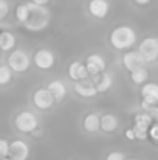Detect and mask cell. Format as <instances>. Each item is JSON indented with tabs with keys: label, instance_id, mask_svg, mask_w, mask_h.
<instances>
[{
	"label": "cell",
	"instance_id": "1",
	"mask_svg": "<svg viewBox=\"0 0 158 160\" xmlns=\"http://www.w3.org/2000/svg\"><path fill=\"white\" fill-rule=\"evenodd\" d=\"M28 9H30V16L28 20L23 23L26 30L30 31H42L50 25V11L45 6H39L34 5L31 2H26Z\"/></svg>",
	"mask_w": 158,
	"mask_h": 160
},
{
	"label": "cell",
	"instance_id": "2",
	"mask_svg": "<svg viewBox=\"0 0 158 160\" xmlns=\"http://www.w3.org/2000/svg\"><path fill=\"white\" fill-rule=\"evenodd\" d=\"M136 42V33L129 25H119L110 33V44L116 50H129Z\"/></svg>",
	"mask_w": 158,
	"mask_h": 160
},
{
	"label": "cell",
	"instance_id": "3",
	"mask_svg": "<svg viewBox=\"0 0 158 160\" xmlns=\"http://www.w3.org/2000/svg\"><path fill=\"white\" fill-rule=\"evenodd\" d=\"M14 124H16L17 131H20L23 134H33L39 128V120L33 112L22 110V112L17 113V117L14 120Z\"/></svg>",
	"mask_w": 158,
	"mask_h": 160
},
{
	"label": "cell",
	"instance_id": "4",
	"mask_svg": "<svg viewBox=\"0 0 158 160\" xmlns=\"http://www.w3.org/2000/svg\"><path fill=\"white\" fill-rule=\"evenodd\" d=\"M8 67L11 72L23 73L30 68V56L23 50H14L8 58Z\"/></svg>",
	"mask_w": 158,
	"mask_h": 160
},
{
	"label": "cell",
	"instance_id": "5",
	"mask_svg": "<svg viewBox=\"0 0 158 160\" xmlns=\"http://www.w3.org/2000/svg\"><path fill=\"white\" fill-rule=\"evenodd\" d=\"M138 53L141 54L144 62H154L158 59V38H146L141 41L138 47Z\"/></svg>",
	"mask_w": 158,
	"mask_h": 160
},
{
	"label": "cell",
	"instance_id": "6",
	"mask_svg": "<svg viewBox=\"0 0 158 160\" xmlns=\"http://www.w3.org/2000/svg\"><path fill=\"white\" fill-rule=\"evenodd\" d=\"M141 107L147 112L151 107L157 106L158 103V84L157 82H146L141 87Z\"/></svg>",
	"mask_w": 158,
	"mask_h": 160
},
{
	"label": "cell",
	"instance_id": "7",
	"mask_svg": "<svg viewBox=\"0 0 158 160\" xmlns=\"http://www.w3.org/2000/svg\"><path fill=\"white\" fill-rule=\"evenodd\" d=\"M30 156V146L23 140H14L9 143L8 159L9 160H26Z\"/></svg>",
	"mask_w": 158,
	"mask_h": 160
},
{
	"label": "cell",
	"instance_id": "8",
	"mask_svg": "<svg viewBox=\"0 0 158 160\" xmlns=\"http://www.w3.org/2000/svg\"><path fill=\"white\" fill-rule=\"evenodd\" d=\"M84 65H85L87 73L92 75V76H96V75L105 72V59L98 53L90 54V56L87 58V61H85Z\"/></svg>",
	"mask_w": 158,
	"mask_h": 160
},
{
	"label": "cell",
	"instance_id": "9",
	"mask_svg": "<svg viewBox=\"0 0 158 160\" xmlns=\"http://www.w3.org/2000/svg\"><path fill=\"white\" fill-rule=\"evenodd\" d=\"M54 61H56V58L51 50H48V48H41L34 54V64L41 70H50L54 65Z\"/></svg>",
	"mask_w": 158,
	"mask_h": 160
},
{
	"label": "cell",
	"instance_id": "10",
	"mask_svg": "<svg viewBox=\"0 0 158 160\" xmlns=\"http://www.w3.org/2000/svg\"><path fill=\"white\" fill-rule=\"evenodd\" d=\"M33 103H34V106L37 107V109H41V110H48V109H51L53 104H54V100H53L51 93L47 90V89H37L36 92H34V95H33Z\"/></svg>",
	"mask_w": 158,
	"mask_h": 160
},
{
	"label": "cell",
	"instance_id": "11",
	"mask_svg": "<svg viewBox=\"0 0 158 160\" xmlns=\"http://www.w3.org/2000/svg\"><path fill=\"white\" fill-rule=\"evenodd\" d=\"M122 64L124 67L132 73L133 70H138L141 67H144V61L141 58V54L138 52H129V53H124L122 56Z\"/></svg>",
	"mask_w": 158,
	"mask_h": 160
},
{
	"label": "cell",
	"instance_id": "12",
	"mask_svg": "<svg viewBox=\"0 0 158 160\" xmlns=\"http://www.w3.org/2000/svg\"><path fill=\"white\" fill-rule=\"evenodd\" d=\"M74 92L79 95V97H82V98H92V97H95L98 92H96V89H95V84L92 82V79H82V81H78V82H74Z\"/></svg>",
	"mask_w": 158,
	"mask_h": 160
},
{
	"label": "cell",
	"instance_id": "13",
	"mask_svg": "<svg viewBox=\"0 0 158 160\" xmlns=\"http://www.w3.org/2000/svg\"><path fill=\"white\" fill-rule=\"evenodd\" d=\"M92 82L95 84L96 92H98V93H103V92H107V90L112 87V84H113V78H112L110 73L103 72V73L93 76V78H92Z\"/></svg>",
	"mask_w": 158,
	"mask_h": 160
},
{
	"label": "cell",
	"instance_id": "14",
	"mask_svg": "<svg viewBox=\"0 0 158 160\" xmlns=\"http://www.w3.org/2000/svg\"><path fill=\"white\" fill-rule=\"evenodd\" d=\"M47 90L51 93L54 103H56V101H62V100L67 97V86H65V82L60 81V79H54V81H51V82L48 84Z\"/></svg>",
	"mask_w": 158,
	"mask_h": 160
},
{
	"label": "cell",
	"instance_id": "15",
	"mask_svg": "<svg viewBox=\"0 0 158 160\" xmlns=\"http://www.w3.org/2000/svg\"><path fill=\"white\" fill-rule=\"evenodd\" d=\"M108 2L107 0H90L89 3V11L93 17L96 19H104L108 12Z\"/></svg>",
	"mask_w": 158,
	"mask_h": 160
},
{
	"label": "cell",
	"instance_id": "16",
	"mask_svg": "<svg viewBox=\"0 0 158 160\" xmlns=\"http://www.w3.org/2000/svg\"><path fill=\"white\" fill-rule=\"evenodd\" d=\"M68 76H70L74 82H78V81L87 79V78H89V73H87L85 65H84L82 62L74 61V62H71V64L68 65Z\"/></svg>",
	"mask_w": 158,
	"mask_h": 160
},
{
	"label": "cell",
	"instance_id": "17",
	"mask_svg": "<svg viewBox=\"0 0 158 160\" xmlns=\"http://www.w3.org/2000/svg\"><path fill=\"white\" fill-rule=\"evenodd\" d=\"M99 128L104 132H113L118 128V118L112 113H105L103 117H99Z\"/></svg>",
	"mask_w": 158,
	"mask_h": 160
},
{
	"label": "cell",
	"instance_id": "18",
	"mask_svg": "<svg viewBox=\"0 0 158 160\" xmlns=\"http://www.w3.org/2000/svg\"><path fill=\"white\" fill-rule=\"evenodd\" d=\"M151 126H152V118H151V115L147 112H141V113H138L135 117V126H133L135 129L147 132Z\"/></svg>",
	"mask_w": 158,
	"mask_h": 160
},
{
	"label": "cell",
	"instance_id": "19",
	"mask_svg": "<svg viewBox=\"0 0 158 160\" xmlns=\"http://www.w3.org/2000/svg\"><path fill=\"white\" fill-rule=\"evenodd\" d=\"M16 45V38L9 31H2L0 33V50L2 52H11Z\"/></svg>",
	"mask_w": 158,
	"mask_h": 160
},
{
	"label": "cell",
	"instance_id": "20",
	"mask_svg": "<svg viewBox=\"0 0 158 160\" xmlns=\"http://www.w3.org/2000/svg\"><path fill=\"white\" fill-rule=\"evenodd\" d=\"M84 129L87 132H98L99 128V115L98 113H89L84 120Z\"/></svg>",
	"mask_w": 158,
	"mask_h": 160
},
{
	"label": "cell",
	"instance_id": "21",
	"mask_svg": "<svg viewBox=\"0 0 158 160\" xmlns=\"http://www.w3.org/2000/svg\"><path fill=\"white\" fill-rule=\"evenodd\" d=\"M130 78H132V81H133L135 84H146V81H147V78H149V72H147L144 67H141V68H138V70H133V72L130 73Z\"/></svg>",
	"mask_w": 158,
	"mask_h": 160
},
{
	"label": "cell",
	"instance_id": "22",
	"mask_svg": "<svg viewBox=\"0 0 158 160\" xmlns=\"http://www.w3.org/2000/svg\"><path fill=\"white\" fill-rule=\"evenodd\" d=\"M28 16H30L28 5H26V3L17 5V8H16V19H17L20 23H25V22L28 20Z\"/></svg>",
	"mask_w": 158,
	"mask_h": 160
},
{
	"label": "cell",
	"instance_id": "23",
	"mask_svg": "<svg viewBox=\"0 0 158 160\" xmlns=\"http://www.w3.org/2000/svg\"><path fill=\"white\" fill-rule=\"evenodd\" d=\"M12 78V73L8 65H0V86H6Z\"/></svg>",
	"mask_w": 158,
	"mask_h": 160
},
{
	"label": "cell",
	"instance_id": "24",
	"mask_svg": "<svg viewBox=\"0 0 158 160\" xmlns=\"http://www.w3.org/2000/svg\"><path fill=\"white\" fill-rule=\"evenodd\" d=\"M8 149H9V143L5 138H0V160L8 157Z\"/></svg>",
	"mask_w": 158,
	"mask_h": 160
},
{
	"label": "cell",
	"instance_id": "25",
	"mask_svg": "<svg viewBox=\"0 0 158 160\" xmlns=\"http://www.w3.org/2000/svg\"><path fill=\"white\" fill-rule=\"evenodd\" d=\"M9 12V3L6 0H0V20H3Z\"/></svg>",
	"mask_w": 158,
	"mask_h": 160
},
{
	"label": "cell",
	"instance_id": "26",
	"mask_svg": "<svg viewBox=\"0 0 158 160\" xmlns=\"http://www.w3.org/2000/svg\"><path fill=\"white\" fill-rule=\"evenodd\" d=\"M147 135L154 140V142H158V124L157 123H154L151 128H149V131H147Z\"/></svg>",
	"mask_w": 158,
	"mask_h": 160
},
{
	"label": "cell",
	"instance_id": "27",
	"mask_svg": "<svg viewBox=\"0 0 158 160\" xmlns=\"http://www.w3.org/2000/svg\"><path fill=\"white\" fill-rule=\"evenodd\" d=\"M105 160H126V156H124L122 152L115 151V152H110V154L107 156V159Z\"/></svg>",
	"mask_w": 158,
	"mask_h": 160
},
{
	"label": "cell",
	"instance_id": "28",
	"mask_svg": "<svg viewBox=\"0 0 158 160\" xmlns=\"http://www.w3.org/2000/svg\"><path fill=\"white\" fill-rule=\"evenodd\" d=\"M147 113L151 115V118H152V121H155L158 124V106H154L151 107L149 110H147Z\"/></svg>",
	"mask_w": 158,
	"mask_h": 160
},
{
	"label": "cell",
	"instance_id": "29",
	"mask_svg": "<svg viewBox=\"0 0 158 160\" xmlns=\"http://www.w3.org/2000/svg\"><path fill=\"white\" fill-rule=\"evenodd\" d=\"M132 129H133V132H135V140H146V138H147V132L140 131V129H135V128H132Z\"/></svg>",
	"mask_w": 158,
	"mask_h": 160
},
{
	"label": "cell",
	"instance_id": "30",
	"mask_svg": "<svg viewBox=\"0 0 158 160\" xmlns=\"http://www.w3.org/2000/svg\"><path fill=\"white\" fill-rule=\"evenodd\" d=\"M126 137H127L129 140H135V132H133V129H127V131H126Z\"/></svg>",
	"mask_w": 158,
	"mask_h": 160
},
{
	"label": "cell",
	"instance_id": "31",
	"mask_svg": "<svg viewBox=\"0 0 158 160\" xmlns=\"http://www.w3.org/2000/svg\"><path fill=\"white\" fill-rule=\"evenodd\" d=\"M48 2H50V0H31V3H34V5H39V6H45Z\"/></svg>",
	"mask_w": 158,
	"mask_h": 160
},
{
	"label": "cell",
	"instance_id": "32",
	"mask_svg": "<svg viewBox=\"0 0 158 160\" xmlns=\"http://www.w3.org/2000/svg\"><path fill=\"white\" fill-rule=\"evenodd\" d=\"M151 0H135V3H138V5H147Z\"/></svg>",
	"mask_w": 158,
	"mask_h": 160
},
{
	"label": "cell",
	"instance_id": "33",
	"mask_svg": "<svg viewBox=\"0 0 158 160\" xmlns=\"http://www.w3.org/2000/svg\"><path fill=\"white\" fill-rule=\"evenodd\" d=\"M2 160H9V159H8V157H6V159H2Z\"/></svg>",
	"mask_w": 158,
	"mask_h": 160
},
{
	"label": "cell",
	"instance_id": "34",
	"mask_svg": "<svg viewBox=\"0 0 158 160\" xmlns=\"http://www.w3.org/2000/svg\"><path fill=\"white\" fill-rule=\"evenodd\" d=\"M126 160H135V159H126Z\"/></svg>",
	"mask_w": 158,
	"mask_h": 160
}]
</instances>
